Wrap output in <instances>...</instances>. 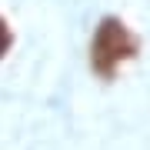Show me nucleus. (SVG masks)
<instances>
[{
    "instance_id": "2",
    "label": "nucleus",
    "mask_w": 150,
    "mask_h": 150,
    "mask_svg": "<svg viewBox=\"0 0 150 150\" xmlns=\"http://www.w3.org/2000/svg\"><path fill=\"white\" fill-rule=\"evenodd\" d=\"M10 43H13V37H10V27H7V20L0 17V57L10 50Z\"/></svg>"
},
{
    "instance_id": "1",
    "label": "nucleus",
    "mask_w": 150,
    "mask_h": 150,
    "mask_svg": "<svg viewBox=\"0 0 150 150\" xmlns=\"http://www.w3.org/2000/svg\"><path fill=\"white\" fill-rule=\"evenodd\" d=\"M137 54V37L127 30V23L117 20V17H107V20L97 27L93 43H90V64L100 77H113L117 70L134 60Z\"/></svg>"
}]
</instances>
